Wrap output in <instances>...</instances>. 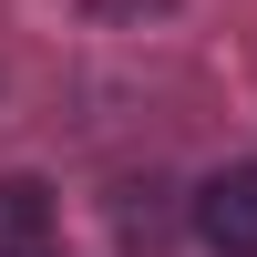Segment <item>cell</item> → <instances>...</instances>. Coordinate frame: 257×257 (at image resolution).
I'll use <instances>...</instances> for the list:
<instances>
[{"mask_svg": "<svg viewBox=\"0 0 257 257\" xmlns=\"http://www.w3.org/2000/svg\"><path fill=\"white\" fill-rule=\"evenodd\" d=\"M196 237L216 257H257V165H226L196 185Z\"/></svg>", "mask_w": 257, "mask_h": 257, "instance_id": "6da1fadb", "label": "cell"}, {"mask_svg": "<svg viewBox=\"0 0 257 257\" xmlns=\"http://www.w3.org/2000/svg\"><path fill=\"white\" fill-rule=\"evenodd\" d=\"M41 247H52V185L0 175V257H41Z\"/></svg>", "mask_w": 257, "mask_h": 257, "instance_id": "7a4b0ae2", "label": "cell"}]
</instances>
